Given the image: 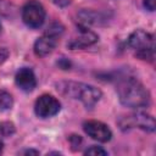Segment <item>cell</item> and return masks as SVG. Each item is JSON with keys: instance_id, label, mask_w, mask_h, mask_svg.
<instances>
[{"instance_id": "obj_2", "label": "cell", "mask_w": 156, "mask_h": 156, "mask_svg": "<svg viewBox=\"0 0 156 156\" xmlns=\"http://www.w3.org/2000/svg\"><path fill=\"white\" fill-rule=\"evenodd\" d=\"M57 90L66 96L82 101L84 106L89 108L95 106L102 96L100 89L80 82H60L57 84Z\"/></svg>"}, {"instance_id": "obj_3", "label": "cell", "mask_w": 156, "mask_h": 156, "mask_svg": "<svg viewBox=\"0 0 156 156\" xmlns=\"http://www.w3.org/2000/svg\"><path fill=\"white\" fill-rule=\"evenodd\" d=\"M128 45L135 50V56L140 60H154L155 40L154 35L143 29L134 30L128 38Z\"/></svg>"}, {"instance_id": "obj_17", "label": "cell", "mask_w": 156, "mask_h": 156, "mask_svg": "<svg viewBox=\"0 0 156 156\" xmlns=\"http://www.w3.org/2000/svg\"><path fill=\"white\" fill-rule=\"evenodd\" d=\"M57 65H58L61 68H63V69H69V67H71V62H69L68 60H66L65 57H62V58L57 62Z\"/></svg>"}, {"instance_id": "obj_13", "label": "cell", "mask_w": 156, "mask_h": 156, "mask_svg": "<svg viewBox=\"0 0 156 156\" xmlns=\"http://www.w3.org/2000/svg\"><path fill=\"white\" fill-rule=\"evenodd\" d=\"M63 29H65V28H63V26H62L60 22H54V23H51V24L48 27L45 34H46V35H50V37H52V38L58 39V38L62 35Z\"/></svg>"}, {"instance_id": "obj_11", "label": "cell", "mask_w": 156, "mask_h": 156, "mask_svg": "<svg viewBox=\"0 0 156 156\" xmlns=\"http://www.w3.org/2000/svg\"><path fill=\"white\" fill-rule=\"evenodd\" d=\"M78 17L84 24H100L105 21V16L94 10H82L78 13Z\"/></svg>"}, {"instance_id": "obj_10", "label": "cell", "mask_w": 156, "mask_h": 156, "mask_svg": "<svg viewBox=\"0 0 156 156\" xmlns=\"http://www.w3.org/2000/svg\"><path fill=\"white\" fill-rule=\"evenodd\" d=\"M56 45H57L56 38L44 34L43 37H40L35 40L33 50L38 57H44V56H48L49 54H51L54 51V49L56 48Z\"/></svg>"}, {"instance_id": "obj_18", "label": "cell", "mask_w": 156, "mask_h": 156, "mask_svg": "<svg viewBox=\"0 0 156 156\" xmlns=\"http://www.w3.org/2000/svg\"><path fill=\"white\" fill-rule=\"evenodd\" d=\"M69 141H71L72 146H77V145L79 146V144L82 143V139L79 135H72V136H69Z\"/></svg>"}, {"instance_id": "obj_20", "label": "cell", "mask_w": 156, "mask_h": 156, "mask_svg": "<svg viewBox=\"0 0 156 156\" xmlns=\"http://www.w3.org/2000/svg\"><path fill=\"white\" fill-rule=\"evenodd\" d=\"M24 154H34V155H38L39 151H35V150H27V151H24Z\"/></svg>"}, {"instance_id": "obj_5", "label": "cell", "mask_w": 156, "mask_h": 156, "mask_svg": "<svg viewBox=\"0 0 156 156\" xmlns=\"http://www.w3.org/2000/svg\"><path fill=\"white\" fill-rule=\"evenodd\" d=\"M45 9L38 0H29L22 9V20L29 28H39L45 21Z\"/></svg>"}, {"instance_id": "obj_19", "label": "cell", "mask_w": 156, "mask_h": 156, "mask_svg": "<svg viewBox=\"0 0 156 156\" xmlns=\"http://www.w3.org/2000/svg\"><path fill=\"white\" fill-rule=\"evenodd\" d=\"M52 2L58 7H66L71 4V0H52Z\"/></svg>"}, {"instance_id": "obj_9", "label": "cell", "mask_w": 156, "mask_h": 156, "mask_svg": "<svg viewBox=\"0 0 156 156\" xmlns=\"http://www.w3.org/2000/svg\"><path fill=\"white\" fill-rule=\"evenodd\" d=\"M98 39H99L98 34H95V33L91 32V30H88V29L82 28L79 35L72 38V39L67 43V46H68L71 50L85 49V48H88V46L94 45V44L98 41Z\"/></svg>"}, {"instance_id": "obj_7", "label": "cell", "mask_w": 156, "mask_h": 156, "mask_svg": "<svg viewBox=\"0 0 156 156\" xmlns=\"http://www.w3.org/2000/svg\"><path fill=\"white\" fill-rule=\"evenodd\" d=\"M83 129L85 134H88V136L100 143H107L112 138V132L108 128V126H106L100 121H95V119L87 121L83 124Z\"/></svg>"}, {"instance_id": "obj_14", "label": "cell", "mask_w": 156, "mask_h": 156, "mask_svg": "<svg viewBox=\"0 0 156 156\" xmlns=\"http://www.w3.org/2000/svg\"><path fill=\"white\" fill-rule=\"evenodd\" d=\"M84 155H94V156H102V155H107V151L104 150L101 146H90L89 149H87L84 151Z\"/></svg>"}, {"instance_id": "obj_22", "label": "cell", "mask_w": 156, "mask_h": 156, "mask_svg": "<svg viewBox=\"0 0 156 156\" xmlns=\"http://www.w3.org/2000/svg\"><path fill=\"white\" fill-rule=\"evenodd\" d=\"M0 30H1V23H0Z\"/></svg>"}, {"instance_id": "obj_4", "label": "cell", "mask_w": 156, "mask_h": 156, "mask_svg": "<svg viewBox=\"0 0 156 156\" xmlns=\"http://www.w3.org/2000/svg\"><path fill=\"white\" fill-rule=\"evenodd\" d=\"M118 124H119V128L123 130H127L130 128H139L145 132L152 133V132H155V128H156L155 118L151 115H149L144 111H140L139 108L136 112H134L132 115L121 117L118 119Z\"/></svg>"}, {"instance_id": "obj_15", "label": "cell", "mask_w": 156, "mask_h": 156, "mask_svg": "<svg viewBox=\"0 0 156 156\" xmlns=\"http://www.w3.org/2000/svg\"><path fill=\"white\" fill-rule=\"evenodd\" d=\"M9 57V50L6 48H0V65L4 63Z\"/></svg>"}, {"instance_id": "obj_12", "label": "cell", "mask_w": 156, "mask_h": 156, "mask_svg": "<svg viewBox=\"0 0 156 156\" xmlns=\"http://www.w3.org/2000/svg\"><path fill=\"white\" fill-rule=\"evenodd\" d=\"M13 105L12 95L5 90H0V110H10Z\"/></svg>"}, {"instance_id": "obj_16", "label": "cell", "mask_w": 156, "mask_h": 156, "mask_svg": "<svg viewBox=\"0 0 156 156\" xmlns=\"http://www.w3.org/2000/svg\"><path fill=\"white\" fill-rule=\"evenodd\" d=\"M144 6L149 11H154L156 6V0H144Z\"/></svg>"}, {"instance_id": "obj_21", "label": "cell", "mask_w": 156, "mask_h": 156, "mask_svg": "<svg viewBox=\"0 0 156 156\" xmlns=\"http://www.w3.org/2000/svg\"><path fill=\"white\" fill-rule=\"evenodd\" d=\"M2 150H4V143H2V140H0V154L2 152Z\"/></svg>"}, {"instance_id": "obj_6", "label": "cell", "mask_w": 156, "mask_h": 156, "mask_svg": "<svg viewBox=\"0 0 156 156\" xmlns=\"http://www.w3.org/2000/svg\"><path fill=\"white\" fill-rule=\"evenodd\" d=\"M61 110L60 101L50 95V94H43L39 96L34 104V112L40 118H49L55 115H57Z\"/></svg>"}, {"instance_id": "obj_1", "label": "cell", "mask_w": 156, "mask_h": 156, "mask_svg": "<svg viewBox=\"0 0 156 156\" xmlns=\"http://www.w3.org/2000/svg\"><path fill=\"white\" fill-rule=\"evenodd\" d=\"M118 98L122 105L130 108H143L150 105L151 96L149 90L133 77H127L119 80L117 85Z\"/></svg>"}, {"instance_id": "obj_8", "label": "cell", "mask_w": 156, "mask_h": 156, "mask_svg": "<svg viewBox=\"0 0 156 156\" xmlns=\"http://www.w3.org/2000/svg\"><path fill=\"white\" fill-rule=\"evenodd\" d=\"M15 83L21 90L28 93V91H32L37 87V78H35L34 72L30 68L23 67L17 71L15 76Z\"/></svg>"}]
</instances>
